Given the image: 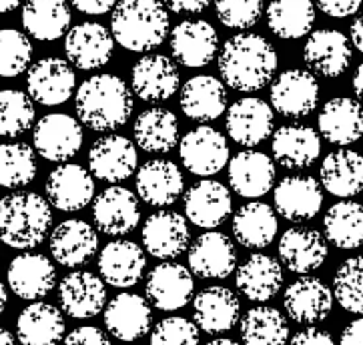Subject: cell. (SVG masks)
I'll return each instance as SVG.
<instances>
[{"instance_id":"obj_22","label":"cell","mask_w":363,"mask_h":345,"mask_svg":"<svg viewBox=\"0 0 363 345\" xmlns=\"http://www.w3.org/2000/svg\"><path fill=\"white\" fill-rule=\"evenodd\" d=\"M133 93L147 103H164L179 91L181 77L175 62L164 55H147L130 71Z\"/></svg>"},{"instance_id":"obj_45","label":"cell","mask_w":363,"mask_h":345,"mask_svg":"<svg viewBox=\"0 0 363 345\" xmlns=\"http://www.w3.org/2000/svg\"><path fill=\"white\" fill-rule=\"evenodd\" d=\"M33 98L16 89L0 91V137H21L35 125Z\"/></svg>"},{"instance_id":"obj_44","label":"cell","mask_w":363,"mask_h":345,"mask_svg":"<svg viewBox=\"0 0 363 345\" xmlns=\"http://www.w3.org/2000/svg\"><path fill=\"white\" fill-rule=\"evenodd\" d=\"M36 157L26 143L0 145V187L18 189L30 185L36 177Z\"/></svg>"},{"instance_id":"obj_58","label":"cell","mask_w":363,"mask_h":345,"mask_svg":"<svg viewBox=\"0 0 363 345\" xmlns=\"http://www.w3.org/2000/svg\"><path fill=\"white\" fill-rule=\"evenodd\" d=\"M0 345H18V341L14 339V335L9 329L0 327Z\"/></svg>"},{"instance_id":"obj_52","label":"cell","mask_w":363,"mask_h":345,"mask_svg":"<svg viewBox=\"0 0 363 345\" xmlns=\"http://www.w3.org/2000/svg\"><path fill=\"white\" fill-rule=\"evenodd\" d=\"M289 345H335L333 337L323 332V329H317V327H307L303 332L293 335V339Z\"/></svg>"},{"instance_id":"obj_1","label":"cell","mask_w":363,"mask_h":345,"mask_svg":"<svg viewBox=\"0 0 363 345\" xmlns=\"http://www.w3.org/2000/svg\"><path fill=\"white\" fill-rule=\"evenodd\" d=\"M277 71V52L267 38L253 33H241L223 45L219 72L235 91L255 93L267 86Z\"/></svg>"},{"instance_id":"obj_41","label":"cell","mask_w":363,"mask_h":345,"mask_svg":"<svg viewBox=\"0 0 363 345\" xmlns=\"http://www.w3.org/2000/svg\"><path fill=\"white\" fill-rule=\"evenodd\" d=\"M315 23V4L311 0H271L267 24L271 33L291 40L309 35Z\"/></svg>"},{"instance_id":"obj_27","label":"cell","mask_w":363,"mask_h":345,"mask_svg":"<svg viewBox=\"0 0 363 345\" xmlns=\"http://www.w3.org/2000/svg\"><path fill=\"white\" fill-rule=\"evenodd\" d=\"M152 313L149 299L137 293H118L105 310V325L108 334L118 341H137L149 334Z\"/></svg>"},{"instance_id":"obj_51","label":"cell","mask_w":363,"mask_h":345,"mask_svg":"<svg viewBox=\"0 0 363 345\" xmlns=\"http://www.w3.org/2000/svg\"><path fill=\"white\" fill-rule=\"evenodd\" d=\"M363 0H317L319 11L331 18H345L359 11Z\"/></svg>"},{"instance_id":"obj_3","label":"cell","mask_w":363,"mask_h":345,"mask_svg":"<svg viewBox=\"0 0 363 345\" xmlns=\"http://www.w3.org/2000/svg\"><path fill=\"white\" fill-rule=\"evenodd\" d=\"M169 24L161 0H121L111 16L113 38L130 52H151L161 47Z\"/></svg>"},{"instance_id":"obj_30","label":"cell","mask_w":363,"mask_h":345,"mask_svg":"<svg viewBox=\"0 0 363 345\" xmlns=\"http://www.w3.org/2000/svg\"><path fill=\"white\" fill-rule=\"evenodd\" d=\"M99 249V235L81 219H67L55 227L50 235V253L62 267H81L93 259Z\"/></svg>"},{"instance_id":"obj_61","label":"cell","mask_w":363,"mask_h":345,"mask_svg":"<svg viewBox=\"0 0 363 345\" xmlns=\"http://www.w3.org/2000/svg\"><path fill=\"white\" fill-rule=\"evenodd\" d=\"M207 345H241V344H237V341H233V339H227V337H221V339H213V341H209Z\"/></svg>"},{"instance_id":"obj_39","label":"cell","mask_w":363,"mask_h":345,"mask_svg":"<svg viewBox=\"0 0 363 345\" xmlns=\"http://www.w3.org/2000/svg\"><path fill=\"white\" fill-rule=\"evenodd\" d=\"M233 235L247 249H265L277 235V215L267 203H245L233 215Z\"/></svg>"},{"instance_id":"obj_46","label":"cell","mask_w":363,"mask_h":345,"mask_svg":"<svg viewBox=\"0 0 363 345\" xmlns=\"http://www.w3.org/2000/svg\"><path fill=\"white\" fill-rule=\"evenodd\" d=\"M333 298L345 311L363 315V255L341 263L333 275Z\"/></svg>"},{"instance_id":"obj_7","label":"cell","mask_w":363,"mask_h":345,"mask_svg":"<svg viewBox=\"0 0 363 345\" xmlns=\"http://www.w3.org/2000/svg\"><path fill=\"white\" fill-rule=\"evenodd\" d=\"M33 141L38 155L52 163H67L82 147L81 120L65 113H52L35 125Z\"/></svg>"},{"instance_id":"obj_49","label":"cell","mask_w":363,"mask_h":345,"mask_svg":"<svg viewBox=\"0 0 363 345\" xmlns=\"http://www.w3.org/2000/svg\"><path fill=\"white\" fill-rule=\"evenodd\" d=\"M151 345H201L199 327L185 317H164L151 332Z\"/></svg>"},{"instance_id":"obj_59","label":"cell","mask_w":363,"mask_h":345,"mask_svg":"<svg viewBox=\"0 0 363 345\" xmlns=\"http://www.w3.org/2000/svg\"><path fill=\"white\" fill-rule=\"evenodd\" d=\"M21 0H0V12H11L18 9Z\"/></svg>"},{"instance_id":"obj_5","label":"cell","mask_w":363,"mask_h":345,"mask_svg":"<svg viewBox=\"0 0 363 345\" xmlns=\"http://www.w3.org/2000/svg\"><path fill=\"white\" fill-rule=\"evenodd\" d=\"M183 167L195 177H213L229 163V145L225 135L213 127H197L179 141Z\"/></svg>"},{"instance_id":"obj_4","label":"cell","mask_w":363,"mask_h":345,"mask_svg":"<svg viewBox=\"0 0 363 345\" xmlns=\"http://www.w3.org/2000/svg\"><path fill=\"white\" fill-rule=\"evenodd\" d=\"M52 223L50 203L38 193H11L0 199V241L12 249L38 247Z\"/></svg>"},{"instance_id":"obj_56","label":"cell","mask_w":363,"mask_h":345,"mask_svg":"<svg viewBox=\"0 0 363 345\" xmlns=\"http://www.w3.org/2000/svg\"><path fill=\"white\" fill-rule=\"evenodd\" d=\"M352 43L363 55V12L357 14V18L352 24Z\"/></svg>"},{"instance_id":"obj_15","label":"cell","mask_w":363,"mask_h":345,"mask_svg":"<svg viewBox=\"0 0 363 345\" xmlns=\"http://www.w3.org/2000/svg\"><path fill=\"white\" fill-rule=\"evenodd\" d=\"M219 50V35L207 21H183L171 30L173 59L187 67H207Z\"/></svg>"},{"instance_id":"obj_14","label":"cell","mask_w":363,"mask_h":345,"mask_svg":"<svg viewBox=\"0 0 363 345\" xmlns=\"http://www.w3.org/2000/svg\"><path fill=\"white\" fill-rule=\"evenodd\" d=\"M47 199L65 213H77L94 199V181L91 171L77 163H62L47 179Z\"/></svg>"},{"instance_id":"obj_24","label":"cell","mask_w":363,"mask_h":345,"mask_svg":"<svg viewBox=\"0 0 363 345\" xmlns=\"http://www.w3.org/2000/svg\"><path fill=\"white\" fill-rule=\"evenodd\" d=\"M6 281L16 298L26 301L47 298L57 285L52 261L40 253H23L14 257L6 271Z\"/></svg>"},{"instance_id":"obj_2","label":"cell","mask_w":363,"mask_h":345,"mask_svg":"<svg viewBox=\"0 0 363 345\" xmlns=\"http://www.w3.org/2000/svg\"><path fill=\"white\" fill-rule=\"evenodd\" d=\"M77 117L91 131L111 132L127 125L133 113V95L115 74H94L77 91Z\"/></svg>"},{"instance_id":"obj_29","label":"cell","mask_w":363,"mask_h":345,"mask_svg":"<svg viewBox=\"0 0 363 345\" xmlns=\"http://www.w3.org/2000/svg\"><path fill=\"white\" fill-rule=\"evenodd\" d=\"M305 64L321 77H340L352 62V47L347 36L340 30H315L303 47Z\"/></svg>"},{"instance_id":"obj_55","label":"cell","mask_w":363,"mask_h":345,"mask_svg":"<svg viewBox=\"0 0 363 345\" xmlns=\"http://www.w3.org/2000/svg\"><path fill=\"white\" fill-rule=\"evenodd\" d=\"M340 345H363V317L352 322L343 329Z\"/></svg>"},{"instance_id":"obj_23","label":"cell","mask_w":363,"mask_h":345,"mask_svg":"<svg viewBox=\"0 0 363 345\" xmlns=\"http://www.w3.org/2000/svg\"><path fill=\"white\" fill-rule=\"evenodd\" d=\"M59 301L62 311L72 319L96 317L105 310V281L91 271L69 273L59 283Z\"/></svg>"},{"instance_id":"obj_16","label":"cell","mask_w":363,"mask_h":345,"mask_svg":"<svg viewBox=\"0 0 363 345\" xmlns=\"http://www.w3.org/2000/svg\"><path fill=\"white\" fill-rule=\"evenodd\" d=\"M283 307L287 317L301 325H315L323 322L333 307V291L321 279L303 275L287 287L283 295Z\"/></svg>"},{"instance_id":"obj_43","label":"cell","mask_w":363,"mask_h":345,"mask_svg":"<svg viewBox=\"0 0 363 345\" xmlns=\"http://www.w3.org/2000/svg\"><path fill=\"white\" fill-rule=\"evenodd\" d=\"M245 345H285L289 339V325L283 313L269 305L249 310L239 323Z\"/></svg>"},{"instance_id":"obj_12","label":"cell","mask_w":363,"mask_h":345,"mask_svg":"<svg viewBox=\"0 0 363 345\" xmlns=\"http://www.w3.org/2000/svg\"><path fill=\"white\" fill-rule=\"evenodd\" d=\"M231 211H233L231 193L215 179L197 181L185 193V215L199 229H207V231L217 229L227 221Z\"/></svg>"},{"instance_id":"obj_53","label":"cell","mask_w":363,"mask_h":345,"mask_svg":"<svg viewBox=\"0 0 363 345\" xmlns=\"http://www.w3.org/2000/svg\"><path fill=\"white\" fill-rule=\"evenodd\" d=\"M72 6L82 14H91V16H101L111 11L117 0H71Z\"/></svg>"},{"instance_id":"obj_32","label":"cell","mask_w":363,"mask_h":345,"mask_svg":"<svg viewBox=\"0 0 363 345\" xmlns=\"http://www.w3.org/2000/svg\"><path fill=\"white\" fill-rule=\"evenodd\" d=\"M137 193L143 201L152 207H167L181 197L185 179L181 169L173 161L167 159H152L147 161L135 179Z\"/></svg>"},{"instance_id":"obj_60","label":"cell","mask_w":363,"mask_h":345,"mask_svg":"<svg viewBox=\"0 0 363 345\" xmlns=\"http://www.w3.org/2000/svg\"><path fill=\"white\" fill-rule=\"evenodd\" d=\"M6 301H9V295H6V287L2 285V281H0V315L4 313L6 310Z\"/></svg>"},{"instance_id":"obj_48","label":"cell","mask_w":363,"mask_h":345,"mask_svg":"<svg viewBox=\"0 0 363 345\" xmlns=\"http://www.w3.org/2000/svg\"><path fill=\"white\" fill-rule=\"evenodd\" d=\"M217 18L227 28H251L263 12V0H215Z\"/></svg>"},{"instance_id":"obj_34","label":"cell","mask_w":363,"mask_h":345,"mask_svg":"<svg viewBox=\"0 0 363 345\" xmlns=\"http://www.w3.org/2000/svg\"><path fill=\"white\" fill-rule=\"evenodd\" d=\"M235 285L249 301L265 303L281 291V263L271 255L255 253L243 265L237 267Z\"/></svg>"},{"instance_id":"obj_18","label":"cell","mask_w":363,"mask_h":345,"mask_svg":"<svg viewBox=\"0 0 363 345\" xmlns=\"http://www.w3.org/2000/svg\"><path fill=\"white\" fill-rule=\"evenodd\" d=\"M115 38L103 24L81 23L67 33L65 52L71 64L81 71H94L105 67L113 57Z\"/></svg>"},{"instance_id":"obj_21","label":"cell","mask_w":363,"mask_h":345,"mask_svg":"<svg viewBox=\"0 0 363 345\" xmlns=\"http://www.w3.org/2000/svg\"><path fill=\"white\" fill-rule=\"evenodd\" d=\"M279 259L297 275H309L328 259V239L311 227H291L279 239Z\"/></svg>"},{"instance_id":"obj_20","label":"cell","mask_w":363,"mask_h":345,"mask_svg":"<svg viewBox=\"0 0 363 345\" xmlns=\"http://www.w3.org/2000/svg\"><path fill=\"white\" fill-rule=\"evenodd\" d=\"M275 209L283 219L301 223L313 219L323 205V187L309 175L285 177L273 193Z\"/></svg>"},{"instance_id":"obj_10","label":"cell","mask_w":363,"mask_h":345,"mask_svg":"<svg viewBox=\"0 0 363 345\" xmlns=\"http://www.w3.org/2000/svg\"><path fill=\"white\" fill-rule=\"evenodd\" d=\"M93 221L105 235H127L141 221L139 197L130 189L118 185L108 187L93 201Z\"/></svg>"},{"instance_id":"obj_57","label":"cell","mask_w":363,"mask_h":345,"mask_svg":"<svg viewBox=\"0 0 363 345\" xmlns=\"http://www.w3.org/2000/svg\"><path fill=\"white\" fill-rule=\"evenodd\" d=\"M353 93L357 96V101L363 105V64H359L355 74H353Z\"/></svg>"},{"instance_id":"obj_31","label":"cell","mask_w":363,"mask_h":345,"mask_svg":"<svg viewBox=\"0 0 363 345\" xmlns=\"http://www.w3.org/2000/svg\"><path fill=\"white\" fill-rule=\"evenodd\" d=\"M319 132L331 145L347 147L363 137V107L350 96H337L328 101L319 113Z\"/></svg>"},{"instance_id":"obj_33","label":"cell","mask_w":363,"mask_h":345,"mask_svg":"<svg viewBox=\"0 0 363 345\" xmlns=\"http://www.w3.org/2000/svg\"><path fill=\"white\" fill-rule=\"evenodd\" d=\"M273 159L285 169H307L321 155V137L307 125H285L273 132Z\"/></svg>"},{"instance_id":"obj_37","label":"cell","mask_w":363,"mask_h":345,"mask_svg":"<svg viewBox=\"0 0 363 345\" xmlns=\"http://www.w3.org/2000/svg\"><path fill=\"white\" fill-rule=\"evenodd\" d=\"M133 137L137 147L145 153H171L179 145V120L169 108H147L135 120Z\"/></svg>"},{"instance_id":"obj_26","label":"cell","mask_w":363,"mask_h":345,"mask_svg":"<svg viewBox=\"0 0 363 345\" xmlns=\"http://www.w3.org/2000/svg\"><path fill=\"white\" fill-rule=\"evenodd\" d=\"M275 183L273 159L255 149H245L229 161V185L245 199L267 195Z\"/></svg>"},{"instance_id":"obj_19","label":"cell","mask_w":363,"mask_h":345,"mask_svg":"<svg viewBox=\"0 0 363 345\" xmlns=\"http://www.w3.org/2000/svg\"><path fill=\"white\" fill-rule=\"evenodd\" d=\"M227 132L241 147H257L273 132V107L255 96L235 101L227 113Z\"/></svg>"},{"instance_id":"obj_8","label":"cell","mask_w":363,"mask_h":345,"mask_svg":"<svg viewBox=\"0 0 363 345\" xmlns=\"http://www.w3.org/2000/svg\"><path fill=\"white\" fill-rule=\"evenodd\" d=\"M77 77L67 60L57 57L36 60L26 72V91L28 96L45 105L57 107L67 103L74 93Z\"/></svg>"},{"instance_id":"obj_9","label":"cell","mask_w":363,"mask_h":345,"mask_svg":"<svg viewBox=\"0 0 363 345\" xmlns=\"http://www.w3.org/2000/svg\"><path fill=\"white\" fill-rule=\"evenodd\" d=\"M145 251L163 261H173L189 249L191 231L187 219L177 211H157L149 215L141 231Z\"/></svg>"},{"instance_id":"obj_36","label":"cell","mask_w":363,"mask_h":345,"mask_svg":"<svg viewBox=\"0 0 363 345\" xmlns=\"http://www.w3.org/2000/svg\"><path fill=\"white\" fill-rule=\"evenodd\" d=\"M181 108L187 119L197 123L219 119L227 108L225 84L211 74H197L189 79L181 91Z\"/></svg>"},{"instance_id":"obj_40","label":"cell","mask_w":363,"mask_h":345,"mask_svg":"<svg viewBox=\"0 0 363 345\" xmlns=\"http://www.w3.org/2000/svg\"><path fill=\"white\" fill-rule=\"evenodd\" d=\"M71 21L67 0H28L23 9L24 30L43 43H52L67 35Z\"/></svg>"},{"instance_id":"obj_11","label":"cell","mask_w":363,"mask_h":345,"mask_svg":"<svg viewBox=\"0 0 363 345\" xmlns=\"http://www.w3.org/2000/svg\"><path fill=\"white\" fill-rule=\"evenodd\" d=\"M195 281L187 267L181 263H159L147 277L145 293L152 307L161 311H175L185 307L193 299Z\"/></svg>"},{"instance_id":"obj_38","label":"cell","mask_w":363,"mask_h":345,"mask_svg":"<svg viewBox=\"0 0 363 345\" xmlns=\"http://www.w3.org/2000/svg\"><path fill=\"white\" fill-rule=\"evenodd\" d=\"M65 335V317L50 303H30L16 319V339L21 345H59Z\"/></svg>"},{"instance_id":"obj_13","label":"cell","mask_w":363,"mask_h":345,"mask_svg":"<svg viewBox=\"0 0 363 345\" xmlns=\"http://www.w3.org/2000/svg\"><path fill=\"white\" fill-rule=\"evenodd\" d=\"M139 165L137 147L123 135H106L96 139L89 151V169L106 183H121L129 179Z\"/></svg>"},{"instance_id":"obj_28","label":"cell","mask_w":363,"mask_h":345,"mask_svg":"<svg viewBox=\"0 0 363 345\" xmlns=\"http://www.w3.org/2000/svg\"><path fill=\"white\" fill-rule=\"evenodd\" d=\"M193 317L205 334L229 332L241 319V301L227 287H207L193 299Z\"/></svg>"},{"instance_id":"obj_25","label":"cell","mask_w":363,"mask_h":345,"mask_svg":"<svg viewBox=\"0 0 363 345\" xmlns=\"http://www.w3.org/2000/svg\"><path fill=\"white\" fill-rule=\"evenodd\" d=\"M145 251L139 243L129 239L111 241L99 255V271L106 285L127 289L139 283L145 269Z\"/></svg>"},{"instance_id":"obj_6","label":"cell","mask_w":363,"mask_h":345,"mask_svg":"<svg viewBox=\"0 0 363 345\" xmlns=\"http://www.w3.org/2000/svg\"><path fill=\"white\" fill-rule=\"evenodd\" d=\"M271 107L287 119H303L319 103V83L313 72L289 69L281 72L269 89Z\"/></svg>"},{"instance_id":"obj_35","label":"cell","mask_w":363,"mask_h":345,"mask_svg":"<svg viewBox=\"0 0 363 345\" xmlns=\"http://www.w3.org/2000/svg\"><path fill=\"white\" fill-rule=\"evenodd\" d=\"M321 187L340 197L350 199L363 191V157L352 149H337L329 153L319 169Z\"/></svg>"},{"instance_id":"obj_47","label":"cell","mask_w":363,"mask_h":345,"mask_svg":"<svg viewBox=\"0 0 363 345\" xmlns=\"http://www.w3.org/2000/svg\"><path fill=\"white\" fill-rule=\"evenodd\" d=\"M33 59L30 38L14 28L0 30V77L14 79L23 74Z\"/></svg>"},{"instance_id":"obj_17","label":"cell","mask_w":363,"mask_h":345,"mask_svg":"<svg viewBox=\"0 0 363 345\" xmlns=\"http://www.w3.org/2000/svg\"><path fill=\"white\" fill-rule=\"evenodd\" d=\"M189 267L201 279H225L237 269V251L231 239L207 231L189 245Z\"/></svg>"},{"instance_id":"obj_42","label":"cell","mask_w":363,"mask_h":345,"mask_svg":"<svg viewBox=\"0 0 363 345\" xmlns=\"http://www.w3.org/2000/svg\"><path fill=\"white\" fill-rule=\"evenodd\" d=\"M325 239L337 249H357L363 245V205L340 201L329 207L323 219Z\"/></svg>"},{"instance_id":"obj_54","label":"cell","mask_w":363,"mask_h":345,"mask_svg":"<svg viewBox=\"0 0 363 345\" xmlns=\"http://www.w3.org/2000/svg\"><path fill=\"white\" fill-rule=\"evenodd\" d=\"M164 4L177 14H199L209 9L211 0H164Z\"/></svg>"},{"instance_id":"obj_50","label":"cell","mask_w":363,"mask_h":345,"mask_svg":"<svg viewBox=\"0 0 363 345\" xmlns=\"http://www.w3.org/2000/svg\"><path fill=\"white\" fill-rule=\"evenodd\" d=\"M62 345H111L105 332H101L94 325H82L72 329L71 334L65 337Z\"/></svg>"}]
</instances>
